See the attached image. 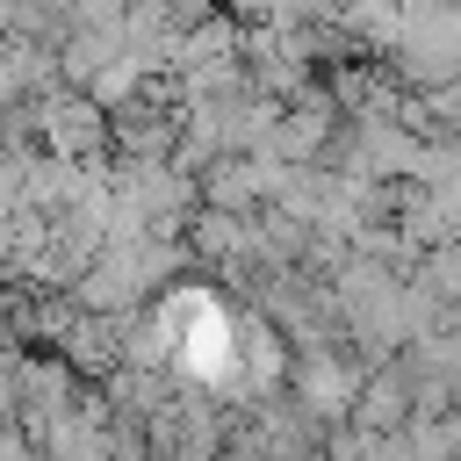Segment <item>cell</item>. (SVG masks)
Instances as JSON below:
<instances>
[{
    "label": "cell",
    "mask_w": 461,
    "mask_h": 461,
    "mask_svg": "<svg viewBox=\"0 0 461 461\" xmlns=\"http://www.w3.org/2000/svg\"><path fill=\"white\" fill-rule=\"evenodd\" d=\"M43 144H50L58 158H86V151H101V144H108V108H94L86 94H72V101H43Z\"/></svg>",
    "instance_id": "obj_1"
}]
</instances>
